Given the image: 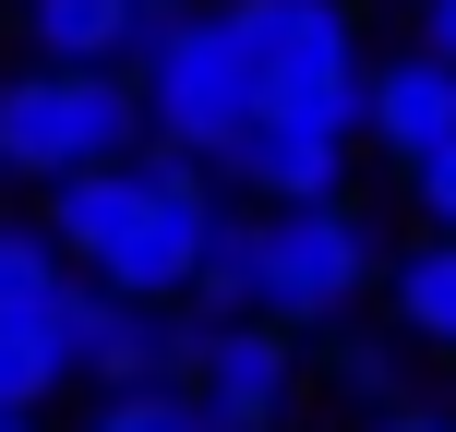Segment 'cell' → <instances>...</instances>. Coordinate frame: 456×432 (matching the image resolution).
<instances>
[{
	"mask_svg": "<svg viewBox=\"0 0 456 432\" xmlns=\"http://www.w3.org/2000/svg\"><path fill=\"white\" fill-rule=\"evenodd\" d=\"M252 289H265V216H216L205 276H192V313H205V324H240Z\"/></svg>",
	"mask_w": 456,
	"mask_h": 432,
	"instance_id": "4fadbf2b",
	"label": "cell"
},
{
	"mask_svg": "<svg viewBox=\"0 0 456 432\" xmlns=\"http://www.w3.org/2000/svg\"><path fill=\"white\" fill-rule=\"evenodd\" d=\"M85 432H216V420H205L192 385H120V396L85 409Z\"/></svg>",
	"mask_w": 456,
	"mask_h": 432,
	"instance_id": "2e32d148",
	"label": "cell"
},
{
	"mask_svg": "<svg viewBox=\"0 0 456 432\" xmlns=\"http://www.w3.org/2000/svg\"><path fill=\"white\" fill-rule=\"evenodd\" d=\"M420 48H433V61H456V0H420Z\"/></svg>",
	"mask_w": 456,
	"mask_h": 432,
	"instance_id": "d6986e66",
	"label": "cell"
},
{
	"mask_svg": "<svg viewBox=\"0 0 456 432\" xmlns=\"http://www.w3.org/2000/svg\"><path fill=\"white\" fill-rule=\"evenodd\" d=\"M133 205H144V157H120V168H85V181H61V192H48V240H61V265H109V240H120V228H133Z\"/></svg>",
	"mask_w": 456,
	"mask_h": 432,
	"instance_id": "8fae6325",
	"label": "cell"
},
{
	"mask_svg": "<svg viewBox=\"0 0 456 432\" xmlns=\"http://www.w3.org/2000/svg\"><path fill=\"white\" fill-rule=\"evenodd\" d=\"M228 181H252L265 192V216H289V205H348V144H324V133H289V120H252L240 133V157H228Z\"/></svg>",
	"mask_w": 456,
	"mask_h": 432,
	"instance_id": "9c48e42d",
	"label": "cell"
},
{
	"mask_svg": "<svg viewBox=\"0 0 456 432\" xmlns=\"http://www.w3.org/2000/svg\"><path fill=\"white\" fill-rule=\"evenodd\" d=\"M61 348H72V372H85L96 396H120V385H192V361H205V313H133V300H109V289L72 276Z\"/></svg>",
	"mask_w": 456,
	"mask_h": 432,
	"instance_id": "8992f818",
	"label": "cell"
},
{
	"mask_svg": "<svg viewBox=\"0 0 456 432\" xmlns=\"http://www.w3.org/2000/svg\"><path fill=\"white\" fill-rule=\"evenodd\" d=\"M61 385H72L61 313H12V324H0V409H24V420H37V409H48Z\"/></svg>",
	"mask_w": 456,
	"mask_h": 432,
	"instance_id": "7c38bea8",
	"label": "cell"
},
{
	"mask_svg": "<svg viewBox=\"0 0 456 432\" xmlns=\"http://www.w3.org/2000/svg\"><path fill=\"white\" fill-rule=\"evenodd\" d=\"M409 205L433 216V240H456V144H444V157H420V168H409Z\"/></svg>",
	"mask_w": 456,
	"mask_h": 432,
	"instance_id": "ac0fdd59",
	"label": "cell"
},
{
	"mask_svg": "<svg viewBox=\"0 0 456 432\" xmlns=\"http://www.w3.org/2000/svg\"><path fill=\"white\" fill-rule=\"evenodd\" d=\"M228 24H240V48H252L265 120L324 133V144H361V120H372V61H361L348 0H228Z\"/></svg>",
	"mask_w": 456,
	"mask_h": 432,
	"instance_id": "7a4b0ae2",
	"label": "cell"
},
{
	"mask_svg": "<svg viewBox=\"0 0 456 432\" xmlns=\"http://www.w3.org/2000/svg\"><path fill=\"white\" fill-rule=\"evenodd\" d=\"M300 337L289 324H265V313H240V324H205V361H192V396H205V420L216 432H276L300 409Z\"/></svg>",
	"mask_w": 456,
	"mask_h": 432,
	"instance_id": "52a82bcc",
	"label": "cell"
},
{
	"mask_svg": "<svg viewBox=\"0 0 456 432\" xmlns=\"http://www.w3.org/2000/svg\"><path fill=\"white\" fill-rule=\"evenodd\" d=\"M133 96H144V133H157L168 157H192V168L240 157V133L265 120V85H252V48H240V24H228V0L216 12H168L157 37H144Z\"/></svg>",
	"mask_w": 456,
	"mask_h": 432,
	"instance_id": "6da1fadb",
	"label": "cell"
},
{
	"mask_svg": "<svg viewBox=\"0 0 456 432\" xmlns=\"http://www.w3.org/2000/svg\"><path fill=\"white\" fill-rule=\"evenodd\" d=\"M372 276H385V252H372L361 205H289V216H265V289H252V313L313 337V324H348V300Z\"/></svg>",
	"mask_w": 456,
	"mask_h": 432,
	"instance_id": "5b68a950",
	"label": "cell"
},
{
	"mask_svg": "<svg viewBox=\"0 0 456 432\" xmlns=\"http://www.w3.org/2000/svg\"><path fill=\"white\" fill-rule=\"evenodd\" d=\"M144 133V96L133 72H61V61H24L0 72V181H85V168H120Z\"/></svg>",
	"mask_w": 456,
	"mask_h": 432,
	"instance_id": "3957f363",
	"label": "cell"
},
{
	"mask_svg": "<svg viewBox=\"0 0 456 432\" xmlns=\"http://www.w3.org/2000/svg\"><path fill=\"white\" fill-rule=\"evenodd\" d=\"M385 289H396V324H409L420 348H456V240L396 252V265H385Z\"/></svg>",
	"mask_w": 456,
	"mask_h": 432,
	"instance_id": "5bb4252c",
	"label": "cell"
},
{
	"mask_svg": "<svg viewBox=\"0 0 456 432\" xmlns=\"http://www.w3.org/2000/svg\"><path fill=\"white\" fill-rule=\"evenodd\" d=\"M0 432H37V420H24V409H0Z\"/></svg>",
	"mask_w": 456,
	"mask_h": 432,
	"instance_id": "7402d4cb",
	"label": "cell"
},
{
	"mask_svg": "<svg viewBox=\"0 0 456 432\" xmlns=\"http://www.w3.org/2000/svg\"><path fill=\"white\" fill-rule=\"evenodd\" d=\"M372 432H456V420H433V409H385Z\"/></svg>",
	"mask_w": 456,
	"mask_h": 432,
	"instance_id": "ffe728a7",
	"label": "cell"
},
{
	"mask_svg": "<svg viewBox=\"0 0 456 432\" xmlns=\"http://www.w3.org/2000/svg\"><path fill=\"white\" fill-rule=\"evenodd\" d=\"M72 276H61V240L48 228H0V324L12 313H61Z\"/></svg>",
	"mask_w": 456,
	"mask_h": 432,
	"instance_id": "9a60e30c",
	"label": "cell"
},
{
	"mask_svg": "<svg viewBox=\"0 0 456 432\" xmlns=\"http://www.w3.org/2000/svg\"><path fill=\"white\" fill-rule=\"evenodd\" d=\"M372 144H385L396 168L444 157L456 144V61H433V48H396V61H372Z\"/></svg>",
	"mask_w": 456,
	"mask_h": 432,
	"instance_id": "ba28073f",
	"label": "cell"
},
{
	"mask_svg": "<svg viewBox=\"0 0 456 432\" xmlns=\"http://www.w3.org/2000/svg\"><path fill=\"white\" fill-rule=\"evenodd\" d=\"M216 192H205V168L192 157H144V205L133 228L109 240V265L85 276V289H109V300H133V313H192V276H205V240H216Z\"/></svg>",
	"mask_w": 456,
	"mask_h": 432,
	"instance_id": "277c9868",
	"label": "cell"
},
{
	"mask_svg": "<svg viewBox=\"0 0 456 432\" xmlns=\"http://www.w3.org/2000/svg\"><path fill=\"white\" fill-rule=\"evenodd\" d=\"M133 12H144V24H168V12H216V0H133Z\"/></svg>",
	"mask_w": 456,
	"mask_h": 432,
	"instance_id": "44dd1931",
	"label": "cell"
},
{
	"mask_svg": "<svg viewBox=\"0 0 456 432\" xmlns=\"http://www.w3.org/2000/svg\"><path fill=\"white\" fill-rule=\"evenodd\" d=\"M24 37H37V61H61V72H133L157 24H144L133 0H24Z\"/></svg>",
	"mask_w": 456,
	"mask_h": 432,
	"instance_id": "30bf717a",
	"label": "cell"
},
{
	"mask_svg": "<svg viewBox=\"0 0 456 432\" xmlns=\"http://www.w3.org/2000/svg\"><path fill=\"white\" fill-rule=\"evenodd\" d=\"M324 385H337L348 409H372V420L409 409V396H396V348H385V337H337V348H324Z\"/></svg>",
	"mask_w": 456,
	"mask_h": 432,
	"instance_id": "e0dca14e",
	"label": "cell"
}]
</instances>
